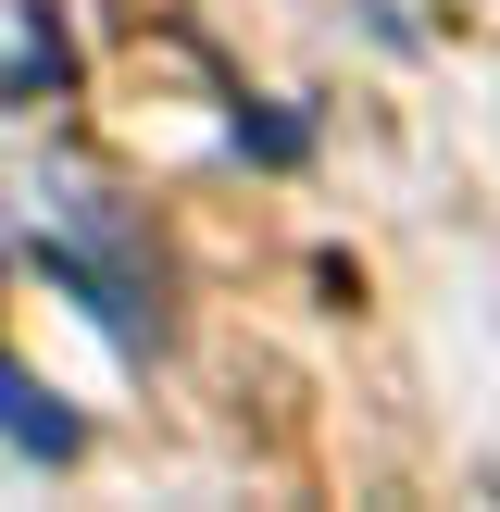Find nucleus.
Listing matches in <instances>:
<instances>
[{"instance_id": "obj_1", "label": "nucleus", "mask_w": 500, "mask_h": 512, "mask_svg": "<svg viewBox=\"0 0 500 512\" xmlns=\"http://www.w3.org/2000/svg\"><path fill=\"white\" fill-rule=\"evenodd\" d=\"M0 425H13V438H25V450H50V463H63V450H75V413H50V400H38V388H25V375H13V363H0Z\"/></svg>"}]
</instances>
